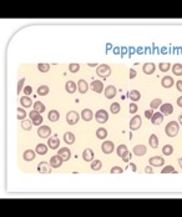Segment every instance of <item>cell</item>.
Returning a JSON list of instances; mask_svg holds the SVG:
<instances>
[{"instance_id":"28","label":"cell","mask_w":182,"mask_h":217,"mask_svg":"<svg viewBox=\"0 0 182 217\" xmlns=\"http://www.w3.org/2000/svg\"><path fill=\"white\" fill-rule=\"evenodd\" d=\"M128 97L131 99V101H138L141 99V94H140V91L138 90H131L128 92Z\"/></svg>"},{"instance_id":"53","label":"cell","mask_w":182,"mask_h":217,"mask_svg":"<svg viewBox=\"0 0 182 217\" xmlns=\"http://www.w3.org/2000/svg\"><path fill=\"white\" fill-rule=\"evenodd\" d=\"M136 76V70L135 69H130V79H134Z\"/></svg>"},{"instance_id":"15","label":"cell","mask_w":182,"mask_h":217,"mask_svg":"<svg viewBox=\"0 0 182 217\" xmlns=\"http://www.w3.org/2000/svg\"><path fill=\"white\" fill-rule=\"evenodd\" d=\"M57 155L60 157H61L64 161H67L70 157H71V152H70V150L67 147H63V149H59V152Z\"/></svg>"},{"instance_id":"35","label":"cell","mask_w":182,"mask_h":217,"mask_svg":"<svg viewBox=\"0 0 182 217\" xmlns=\"http://www.w3.org/2000/svg\"><path fill=\"white\" fill-rule=\"evenodd\" d=\"M33 127V121L31 120H23L21 122V129L25 130V131H29V130H31Z\"/></svg>"},{"instance_id":"46","label":"cell","mask_w":182,"mask_h":217,"mask_svg":"<svg viewBox=\"0 0 182 217\" xmlns=\"http://www.w3.org/2000/svg\"><path fill=\"white\" fill-rule=\"evenodd\" d=\"M161 172H162V173H171V172L175 173L176 170L174 169V166H166L165 169H162V171H161Z\"/></svg>"},{"instance_id":"54","label":"cell","mask_w":182,"mask_h":217,"mask_svg":"<svg viewBox=\"0 0 182 217\" xmlns=\"http://www.w3.org/2000/svg\"><path fill=\"white\" fill-rule=\"evenodd\" d=\"M176 86H177V90L182 92V80H178V81L176 82Z\"/></svg>"},{"instance_id":"21","label":"cell","mask_w":182,"mask_h":217,"mask_svg":"<svg viewBox=\"0 0 182 217\" xmlns=\"http://www.w3.org/2000/svg\"><path fill=\"white\" fill-rule=\"evenodd\" d=\"M65 89H66V91L69 92V94H74V92L76 91V89H77V85L73 80H69L65 84Z\"/></svg>"},{"instance_id":"43","label":"cell","mask_w":182,"mask_h":217,"mask_svg":"<svg viewBox=\"0 0 182 217\" xmlns=\"http://www.w3.org/2000/svg\"><path fill=\"white\" fill-rule=\"evenodd\" d=\"M25 117H26L25 110L21 109V107H19V109H18V119H19V120H23V119H25Z\"/></svg>"},{"instance_id":"38","label":"cell","mask_w":182,"mask_h":217,"mask_svg":"<svg viewBox=\"0 0 182 217\" xmlns=\"http://www.w3.org/2000/svg\"><path fill=\"white\" fill-rule=\"evenodd\" d=\"M120 110H121V106H120V104L119 102H112L111 104V106H110V111H111V113H119L120 112Z\"/></svg>"},{"instance_id":"29","label":"cell","mask_w":182,"mask_h":217,"mask_svg":"<svg viewBox=\"0 0 182 217\" xmlns=\"http://www.w3.org/2000/svg\"><path fill=\"white\" fill-rule=\"evenodd\" d=\"M96 137L100 139V140H104L107 137V130L104 129V127H100L96 130Z\"/></svg>"},{"instance_id":"40","label":"cell","mask_w":182,"mask_h":217,"mask_svg":"<svg viewBox=\"0 0 182 217\" xmlns=\"http://www.w3.org/2000/svg\"><path fill=\"white\" fill-rule=\"evenodd\" d=\"M101 167H102V162H101L100 160H94L93 163H91V169H93L94 171H99Z\"/></svg>"},{"instance_id":"47","label":"cell","mask_w":182,"mask_h":217,"mask_svg":"<svg viewBox=\"0 0 182 217\" xmlns=\"http://www.w3.org/2000/svg\"><path fill=\"white\" fill-rule=\"evenodd\" d=\"M80 69V65L79 64H70L69 65V70L71 71V72H77Z\"/></svg>"},{"instance_id":"22","label":"cell","mask_w":182,"mask_h":217,"mask_svg":"<svg viewBox=\"0 0 182 217\" xmlns=\"http://www.w3.org/2000/svg\"><path fill=\"white\" fill-rule=\"evenodd\" d=\"M47 146H49L50 149H53V150L59 149V146H60V140H59L57 137L49 139V140H47Z\"/></svg>"},{"instance_id":"24","label":"cell","mask_w":182,"mask_h":217,"mask_svg":"<svg viewBox=\"0 0 182 217\" xmlns=\"http://www.w3.org/2000/svg\"><path fill=\"white\" fill-rule=\"evenodd\" d=\"M93 116H94V113L93 111H91L90 109H84L81 111V117L84 121H90V120H93Z\"/></svg>"},{"instance_id":"20","label":"cell","mask_w":182,"mask_h":217,"mask_svg":"<svg viewBox=\"0 0 182 217\" xmlns=\"http://www.w3.org/2000/svg\"><path fill=\"white\" fill-rule=\"evenodd\" d=\"M161 85H162V87H165V89L172 87L174 86V79L171 76H165L162 80H161Z\"/></svg>"},{"instance_id":"52","label":"cell","mask_w":182,"mask_h":217,"mask_svg":"<svg viewBox=\"0 0 182 217\" xmlns=\"http://www.w3.org/2000/svg\"><path fill=\"white\" fill-rule=\"evenodd\" d=\"M24 92H25V95H26V96H29V95L33 92L31 86H25V87H24Z\"/></svg>"},{"instance_id":"31","label":"cell","mask_w":182,"mask_h":217,"mask_svg":"<svg viewBox=\"0 0 182 217\" xmlns=\"http://www.w3.org/2000/svg\"><path fill=\"white\" fill-rule=\"evenodd\" d=\"M148 143H150V146L152 147V149H157V146H158V139H157V136L155 135V133H152V135L150 136Z\"/></svg>"},{"instance_id":"12","label":"cell","mask_w":182,"mask_h":217,"mask_svg":"<svg viewBox=\"0 0 182 217\" xmlns=\"http://www.w3.org/2000/svg\"><path fill=\"white\" fill-rule=\"evenodd\" d=\"M63 159L59 156V155H55V156H53L51 159H50V166H51L53 169H57L63 165Z\"/></svg>"},{"instance_id":"6","label":"cell","mask_w":182,"mask_h":217,"mask_svg":"<svg viewBox=\"0 0 182 217\" xmlns=\"http://www.w3.org/2000/svg\"><path fill=\"white\" fill-rule=\"evenodd\" d=\"M37 135H39V137H41V139H47L50 135H51V129H50L49 126H46V125L40 126L37 129Z\"/></svg>"},{"instance_id":"41","label":"cell","mask_w":182,"mask_h":217,"mask_svg":"<svg viewBox=\"0 0 182 217\" xmlns=\"http://www.w3.org/2000/svg\"><path fill=\"white\" fill-rule=\"evenodd\" d=\"M43 120H44L43 116H41V115H39V116H36L35 119H33L31 121H33V125H35V126H40V125L43 123Z\"/></svg>"},{"instance_id":"56","label":"cell","mask_w":182,"mask_h":217,"mask_svg":"<svg viewBox=\"0 0 182 217\" xmlns=\"http://www.w3.org/2000/svg\"><path fill=\"white\" fill-rule=\"evenodd\" d=\"M177 105H178L180 107H182V96H180V97L177 99Z\"/></svg>"},{"instance_id":"9","label":"cell","mask_w":182,"mask_h":217,"mask_svg":"<svg viewBox=\"0 0 182 217\" xmlns=\"http://www.w3.org/2000/svg\"><path fill=\"white\" fill-rule=\"evenodd\" d=\"M148 163L151 166H155V167H162L165 165V159H162L161 156H154L148 160Z\"/></svg>"},{"instance_id":"17","label":"cell","mask_w":182,"mask_h":217,"mask_svg":"<svg viewBox=\"0 0 182 217\" xmlns=\"http://www.w3.org/2000/svg\"><path fill=\"white\" fill-rule=\"evenodd\" d=\"M51 166H50V163L47 162H40L37 165V171L40 173H50V171H51V169H50Z\"/></svg>"},{"instance_id":"51","label":"cell","mask_w":182,"mask_h":217,"mask_svg":"<svg viewBox=\"0 0 182 217\" xmlns=\"http://www.w3.org/2000/svg\"><path fill=\"white\" fill-rule=\"evenodd\" d=\"M152 115H154V110H152V109H150V110H146V111H145V116H146V119H150V120H151Z\"/></svg>"},{"instance_id":"30","label":"cell","mask_w":182,"mask_h":217,"mask_svg":"<svg viewBox=\"0 0 182 217\" xmlns=\"http://www.w3.org/2000/svg\"><path fill=\"white\" fill-rule=\"evenodd\" d=\"M64 141L69 145H71L75 142V135L73 132H65V135H64Z\"/></svg>"},{"instance_id":"44","label":"cell","mask_w":182,"mask_h":217,"mask_svg":"<svg viewBox=\"0 0 182 217\" xmlns=\"http://www.w3.org/2000/svg\"><path fill=\"white\" fill-rule=\"evenodd\" d=\"M170 69H171L170 63H161V64H160V70H161V71L166 72V71H168Z\"/></svg>"},{"instance_id":"36","label":"cell","mask_w":182,"mask_h":217,"mask_svg":"<svg viewBox=\"0 0 182 217\" xmlns=\"http://www.w3.org/2000/svg\"><path fill=\"white\" fill-rule=\"evenodd\" d=\"M161 105H162V100H161V99H154L152 101L150 102V107L152 109V110L158 109Z\"/></svg>"},{"instance_id":"48","label":"cell","mask_w":182,"mask_h":217,"mask_svg":"<svg viewBox=\"0 0 182 217\" xmlns=\"http://www.w3.org/2000/svg\"><path fill=\"white\" fill-rule=\"evenodd\" d=\"M122 167H120V166H115L111 169V173H122Z\"/></svg>"},{"instance_id":"45","label":"cell","mask_w":182,"mask_h":217,"mask_svg":"<svg viewBox=\"0 0 182 217\" xmlns=\"http://www.w3.org/2000/svg\"><path fill=\"white\" fill-rule=\"evenodd\" d=\"M24 82H25V79H24V77L19 80V82H18V94H20V92H21V90H24V89H23V87H24Z\"/></svg>"},{"instance_id":"3","label":"cell","mask_w":182,"mask_h":217,"mask_svg":"<svg viewBox=\"0 0 182 217\" xmlns=\"http://www.w3.org/2000/svg\"><path fill=\"white\" fill-rule=\"evenodd\" d=\"M116 152L119 155V157H121L124 161H128V156H130V153H128V150H127V146L126 145H119L117 149H116Z\"/></svg>"},{"instance_id":"26","label":"cell","mask_w":182,"mask_h":217,"mask_svg":"<svg viewBox=\"0 0 182 217\" xmlns=\"http://www.w3.org/2000/svg\"><path fill=\"white\" fill-rule=\"evenodd\" d=\"M23 157H24L25 161H33V160L35 159V151L30 150V149H29V150H25Z\"/></svg>"},{"instance_id":"33","label":"cell","mask_w":182,"mask_h":217,"mask_svg":"<svg viewBox=\"0 0 182 217\" xmlns=\"http://www.w3.org/2000/svg\"><path fill=\"white\" fill-rule=\"evenodd\" d=\"M49 91H50L49 86L41 85V86H39V89H37V94H39L40 96H46V95L49 94Z\"/></svg>"},{"instance_id":"7","label":"cell","mask_w":182,"mask_h":217,"mask_svg":"<svg viewBox=\"0 0 182 217\" xmlns=\"http://www.w3.org/2000/svg\"><path fill=\"white\" fill-rule=\"evenodd\" d=\"M116 94H117V89L112 85L106 86L105 90H104V95H105L106 99H114L116 96Z\"/></svg>"},{"instance_id":"55","label":"cell","mask_w":182,"mask_h":217,"mask_svg":"<svg viewBox=\"0 0 182 217\" xmlns=\"http://www.w3.org/2000/svg\"><path fill=\"white\" fill-rule=\"evenodd\" d=\"M145 172L146 173H154V170L151 169V166H146L145 167Z\"/></svg>"},{"instance_id":"37","label":"cell","mask_w":182,"mask_h":217,"mask_svg":"<svg viewBox=\"0 0 182 217\" xmlns=\"http://www.w3.org/2000/svg\"><path fill=\"white\" fill-rule=\"evenodd\" d=\"M162 153L165 155V156H170V155L174 153V147L171 146V145H165V146L162 147Z\"/></svg>"},{"instance_id":"59","label":"cell","mask_w":182,"mask_h":217,"mask_svg":"<svg viewBox=\"0 0 182 217\" xmlns=\"http://www.w3.org/2000/svg\"><path fill=\"white\" fill-rule=\"evenodd\" d=\"M178 165H180V167L182 169V157H180V159H178Z\"/></svg>"},{"instance_id":"19","label":"cell","mask_w":182,"mask_h":217,"mask_svg":"<svg viewBox=\"0 0 182 217\" xmlns=\"http://www.w3.org/2000/svg\"><path fill=\"white\" fill-rule=\"evenodd\" d=\"M77 89H79V91L81 92V94H86L87 90H89L87 82H86L85 80H83V79H80V80L77 81Z\"/></svg>"},{"instance_id":"42","label":"cell","mask_w":182,"mask_h":217,"mask_svg":"<svg viewBox=\"0 0 182 217\" xmlns=\"http://www.w3.org/2000/svg\"><path fill=\"white\" fill-rule=\"evenodd\" d=\"M37 69H39V71H41V72H47L49 69H50V65L49 64H39Z\"/></svg>"},{"instance_id":"8","label":"cell","mask_w":182,"mask_h":217,"mask_svg":"<svg viewBox=\"0 0 182 217\" xmlns=\"http://www.w3.org/2000/svg\"><path fill=\"white\" fill-rule=\"evenodd\" d=\"M101 150H102V152H104V153L109 155V153H111V152H112V151L115 150V145H114V142H112V141L106 140V141H104V142H102V146H101Z\"/></svg>"},{"instance_id":"14","label":"cell","mask_w":182,"mask_h":217,"mask_svg":"<svg viewBox=\"0 0 182 217\" xmlns=\"http://www.w3.org/2000/svg\"><path fill=\"white\" fill-rule=\"evenodd\" d=\"M164 121V113L162 112H154L152 117H151V122L154 123V125H160V123H162Z\"/></svg>"},{"instance_id":"57","label":"cell","mask_w":182,"mask_h":217,"mask_svg":"<svg viewBox=\"0 0 182 217\" xmlns=\"http://www.w3.org/2000/svg\"><path fill=\"white\" fill-rule=\"evenodd\" d=\"M130 167L132 169V171H136V165H135V163H131V165H130Z\"/></svg>"},{"instance_id":"39","label":"cell","mask_w":182,"mask_h":217,"mask_svg":"<svg viewBox=\"0 0 182 217\" xmlns=\"http://www.w3.org/2000/svg\"><path fill=\"white\" fill-rule=\"evenodd\" d=\"M172 72L176 76H181L182 75V65L181 64H175L172 66Z\"/></svg>"},{"instance_id":"10","label":"cell","mask_w":182,"mask_h":217,"mask_svg":"<svg viewBox=\"0 0 182 217\" xmlns=\"http://www.w3.org/2000/svg\"><path fill=\"white\" fill-rule=\"evenodd\" d=\"M141 122H142V121H141V117L138 115L134 116L132 119H131V121H130V129H131V131L138 130L141 127Z\"/></svg>"},{"instance_id":"49","label":"cell","mask_w":182,"mask_h":217,"mask_svg":"<svg viewBox=\"0 0 182 217\" xmlns=\"http://www.w3.org/2000/svg\"><path fill=\"white\" fill-rule=\"evenodd\" d=\"M130 112L131 113H136L137 112V105L135 104V102H131L130 104Z\"/></svg>"},{"instance_id":"50","label":"cell","mask_w":182,"mask_h":217,"mask_svg":"<svg viewBox=\"0 0 182 217\" xmlns=\"http://www.w3.org/2000/svg\"><path fill=\"white\" fill-rule=\"evenodd\" d=\"M39 115H40V112H37L36 110H31V111H30V113H29V117L33 120V119H35V117L39 116Z\"/></svg>"},{"instance_id":"58","label":"cell","mask_w":182,"mask_h":217,"mask_svg":"<svg viewBox=\"0 0 182 217\" xmlns=\"http://www.w3.org/2000/svg\"><path fill=\"white\" fill-rule=\"evenodd\" d=\"M178 122H180V125L182 126V115H180V116H178Z\"/></svg>"},{"instance_id":"13","label":"cell","mask_w":182,"mask_h":217,"mask_svg":"<svg viewBox=\"0 0 182 217\" xmlns=\"http://www.w3.org/2000/svg\"><path fill=\"white\" fill-rule=\"evenodd\" d=\"M147 149L145 145H136V146L132 149V152L134 155H136V156H144V155L146 153Z\"/></svg>"},{"instance_id":"23","label":"cell","mask_w":182,"mask_h":217,"mask_svg":"<svg viewBox=\"0 0 182 217\" xmlns=\"http://www.w3.org/2000/svg\"><path fill=\"white\" fill-rule=\"evenodd\" d=\"M83 159L86 162L93 161V159H94V151L91 150V149H85V151L83 152Z\"/></svg>"},{"instance_id":"27","label":"cell","mask_w":182,"mask_h":217,"mask_svg":"<svg viewBox=\"0 0 182 217\" xmlns=\"http://www.w3.org/2000/svg\"><path fill=\"white\" fill-rule=\"evenodd\" d=\"M47 119H49L50 121H51V122H56V121L60 119V113H59V111H56V110H51V111H49Z\"/></svg>"},{"instance_id":"25","label":"cell","mask_w":182,"mask_h":217,"mask_svg":"<svg viewBox=\"0 0 182 217\" xmlns=\"http://www.w3.org/2000/svg\"><path fill=\"white\" fill-rule=\"evenodd\" d=\"M20 104H21V106L23 107H25V109H29L30 106L33 105V101H31V99H30L29 96H23V97H20Z\"/></svg>"},{"instance_id":"2","label":"cell","mask_w":182,"mask_h":217,"mask_svg":"<svg viewBox=\"0 0 182 217\" xmlns=\"http://www.w3.org/2000/svg\"><path fill=\"white\" fill-rule=\"evenodd\" d=\"M96 74L100 76V77H102V79H106L110 76L111 74V69L109 65H99L97 69H96Z\"/></svg>"},{"instance_id":"4","label":"cell","mask_w":182,"mask_h":217,"mask_svg":"<svg viewBox=\"0 0 182 217\" xmlns=\"http://www.w3.org/2000/svg\"><path fill=\"white\" fill-rule=\"evenodd\" d=\"M79 120H80V116H79V113L76 111H69L66 113V121H67L69 125H71V126L76 125V123L79 122Z\"/></svg>"},{"instance_id":"11","label":"cell","mask_w":182,"mask_h":217,"mask_svg":"<svg viewBox=\"0 0 182 217\" xmlns=\"http://www.w3.org/2000/svg\"><path fill=\"white\" fill-rule=\"evenodd\" d=\"M91 90L97 92V94H101L102 92L104 89V84H102V81H100V80H94L93 82H91Z\"/></svg>"},{"instance_id":"34","label":"cell","mask_w":182,"mask_h":217,"mask_svg":"<svg viewBox=\"0 0 182 217\" xmlns=\"http://www.w3.org/2000/svg\"><path fill=\"white\" fill-rule=\"evenodd\" d=\"M34 110H36L37 112L41 113V112L45 111V105L43 104L41 101H35V102H34Z\"/></svg>"},{"instance_id":"18","label":"cell","mask_w":182,"mask_h":217,"mask_svg":"<svg viewBox=\"0 0 182 217\" xmlns=\"http://www.w3.org/2000/svg\"><path fill=\"white\" fill-rule=\"evenodd\" d=\"M155 69H156V66H155L154 63H146V64L142 66V70H144V72H145L146 75L154 74V72H155Z\"/></svg>"},{"instance_id":"16","label":"cell","mask_w":182,"mask_h":217,"mask_svg":"<svg viewBox=\"0 0 182 217\" xmlns=\"http://www.w3.org/2000/svg\"><path fill=\"white\" fill-rule=\"evenodd\" d=\"M160 110H161L160 112H162L164 115H171L174 112V106L168 104V102H166V104H162L160 106Z\"/></svg>"},{"instance_id":"5","label":"cell","mask_w":182,"mask_h":217,"mask_svg":"<svg viewBox=\"0 0 182 217\" xmlns=\"http://www.w3.org/2000/svg\"><path fill=\"white\" fill-rule=\"evenodd\" d=\"M95 119L99 123H105L107 120H109V113L106 110L101 109V110H97L96 113H95Z\"/></svg>"},{"instance_id":"32","label":"cell","mask_w":182,"mask_h":217,"mask_svg":"<svg viewBox=\"0 0 182 217\" xmlns=\"http://www.w3.org/2000/svg\"><path fill=\"white\" fill-rule=\"evenodd\" d=\"M35 151H36V153H39V155H45V153L47 152V146H46V145H44V143H37Z\"/></svg>"},{"instance_id":"1","label":"cell","mask_w":182,"mask_h":217,"mask_svg":"<svg viewBox=\"0 0 182 217\" xmlns=\"http://www.w3.org/2000/svg\"><path fill=\"white\" fill-rule=\"evenodd\" d=\"M165 131L168 137H175V136H177V133L180 131V126L176 121H170L165 127Z\"/></svg>"}]
</instances>
